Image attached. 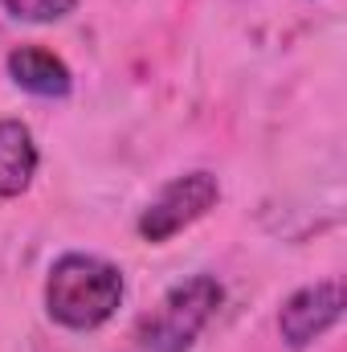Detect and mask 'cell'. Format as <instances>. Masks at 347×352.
I'll use <instances>...</instances> for the list:
<instances>
[{"label":"cell","mask_w":347,"mask_h":352,"mask_svg":"<svg viewBox=\"0 0 347 352\" xmlns=\"http://www.w3.org/2000/svg\"><path fill=\"white\" fill-rule=\"evenodd\" d=\"M127 295L123 270L98 254L70 250L49 266L45 278V311L53 324L70 332H94L102 328Z\"/></svg>","instance_id":"obj_1"},{"label":"cell","mask_w":347,"mask_h":352,"mask_svg":"<svg viewBox=\"0 0 347 352\" xmlns=\"http://www.w3.org/2000/svg\"><path fill=\"white\" fill-rule=\"evenodd\" d=\"M225 303V287L213 274H188L164 291L156 311L139 324L143 352H192L217 307Z\"/></svg>","instance_id":"obj_2"},{"label":"cell","mask_w":347,"mask_h":352,"mask_svg":"<svg viewBox=\"0 0 347 352\" xmlns=\"http://www.w3.org/2000/svg\"><path fill=\"white\" fill-rule=\"evenodd\" d=\"M221 201V180L204 168L196 173L172 176L156 197L152 205L139 213V238L160 246V242H172L176 234H184L188 226H196L208 209H217Z\"/></svg>","instance_id":"obj_3"},{"label":"cell","mask_w":347,"mask_h":352,"mask_svg":"<svg viewBox=\"0 0 347 352\" xmlns=\"http://www.w3.org/2000/svg\"><path fill=\"white\" fill-rule=\"evenodd\" d=\"M344 320V283L339 278H319L311 287H298L282 311H278V332L290 352H307L319 344L335 324Z\"/></svg>","instance_id":"obj_4"},{"label":"cell","mask_w":347,"mask_h":352,"mask_svg":"<svg viewBox=\"0 0 347 352\" xmlns=\"http://www.w3.org/2000/svg\"><path fill=\"white\" fill-rule=\"evenodd\" d=\"M4 70H8V78L25 94H37V98H66L74 90L70 66L53 50H41V45H16V50H8Z\"/></svg>","instance_id":"obj_5"},{"label":"cell","mask_w":347,"mask_h":352,"mask_svg":"<svg viewBox=\"0 0 347 352\" xmlns=\"http://www.w3.org/2000/svg\"><path fill=\"white\" fill-rule=\"evenodd\" d=\"M37 164H41V152H37V140H33L29 123L0 119V197L29 192Z\"/></svg>","instance_id":"obj_6"},{"label":"cell","mask_w":347,"mask_h":352,"mask_svg":"<svg viewBox=\"0 0 347 352\" xmlns=\"http://www.w3.org/2000/svg\"><path fill=\"white\" fill-rule=\"evenodd\" d=\"M0 8L25 25H53V21H66L78 8V0H0Z\"/></svg>","instance_id":"obj_7"}]
</instances>
